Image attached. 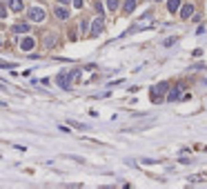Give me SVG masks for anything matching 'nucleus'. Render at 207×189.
I'll return each instance as SVG.
<instances>
[{
    "label": "nucleus",
    "instance_id": "obj_1",
    "mask_svg": "<svg viewBox=\"0 0 207 189\" xmlns=\"http://www.w3.org/2000/svg\"><path fill=\"white\" fill-rule=\"evenodd\" d=\"M80 76V69H71V71H65L56 76V82L60 85V89H71V82Z\"/></svg>",
    "mask_w": 207,
    "mask_h": 189
},
{
    "label": "nucleus",
    "instance_id": "obj_2",
    "mask_svg": "<svg viewBox=\"0 0 207 189\" xmlns=\"http://www.w3.org/2000/svg\"><path fill=\"white\" fill-rule=\"evenodd\" d=\"M27 18H29V22H42L45 20V9L42 7H31L27 11Z\"/></svg>",
    "mask_w": 207,
    "mask_h": 189
},
{
    "label": "nucleus",
    "instance_id": "obj_3",
    "mask_svg": "<svg viewBox=\"0 0 207 189\" xmlns=\"http://www.w3.org/2000/svg\"><path fill=\"white\" fill-rule=\"evenodd\" d=\"M102 29H105V20H102V16H98L96 20L91 22V27H89V36H91V38H96V36L102 33Z\"/></svg>",
    "mask_w": 207,
    "mask_h": 189
},
{
    "label": "nucleus",
    "instance_id": "obj_4",
    "mask_svg": "<svg viewBox=\"0 0 207 189\" xmlns=\"http://www.w3.org/2000/svg\"><path fill=\"white\" fill-rule=\"evenodd\" d=\"M34 47H36V38H31V36H27V38L20 40V49L22 51H31Z\"/></svg>",
    "mask_w": 207,
    "mask_h": 189
},
{
    "label": "nucleus",
    "instance_id": "obj_5",
    "mask_svg": "<svg viewBox=\"0 0 207 189\" xmlns=\"http://www.w3.org/2000/svg\"><path fill=\"white\" fill-rule=\"evenodd\" d=\"M194 11H196L194 5H183L181 7V20H189V18L194 16Z\"/></svg>",
    "mask_w": 207,
    "mask_h": 189
},
{
    "label": "nucleus",
    "instance_id": "obj_6",
    "mask_svg": "<svg viewBox=\"0 0 207 189\" xmlns=\"http://www.w3.org/2000/svg\"><path fill=\"white\" fill-rule=\"evenodd\" d=\"M181 89H183L181 85H176V87H174L172 91L167 93V100H169V102H174V100H178V98H181Z\"/></svg>",
    "mask_w": 207,
    "mask_h": 189
},
{
    "label": "nucleus",
    "instance_id": "obj_7",
    "mask_svg": "<svg viewBox=\"0 0 207 189\" xmlns=\"http://www.w3.org/2000/svg\"><path fill=\"white\" fill-rule=\"evenodd\" d=\"M7 2H9V9H11V11H22V9H25V5H22V0H7Z\"/></svg>",
    "mask_w": 207,
    "mask_h": 189
},
{
    "label": "nucleus",
    "instance_id": "obj_8",
    "mask_svg": "<svg viewBox=\"0 0 207 189\" xmlns=\"http://www.w3.org/2000/svg\"><path fill=\"white\" fill-rule=\"evenodd\" d=\"M54 14L58 16L60 20H67V18H69V11H67L65 7H56V9H54Z\"/></svg>",
    "mask_w": 207,
    "mask_h": 189
},
{
    "label": "nucleus",
    "instance_id": "obj_9",
    "mask_svg": "<svg viewBox=\"0 0 207 189\" xmlns=\"http://www.w3.org/2000/svg\"><path fill=\"white\" fill-rule=\"evenodd\" d=\"M167 9H169L172 14H176L178 9H181V0H167Z\"/></svg>",
    "mask_w": 207,
    "mask_h": 189
},
{
    "label": "nucleus",
    "instance_id": "obj_10",
    "mask_svg": "<svg viewBox=\"0 0 207 189\" xmlns=\"http://www.w3.org/2000/svg\"><path fill=\"white\" fill-rule=\"evenodd\" d=\"M14 31H16V33H27V31H29V22H18V25L14 27Z\"/></svg>",
    "mask_w": 207,
    "mask_h": 189
},
{
    "label": "nucleus",
    "instance_id": "obj_11",
    "mask_svg": "<svg viewBox=\"0 0 207 189\" xmlns=\"http://www.w3.org/2000/svg\"><path fill=\"white\" fill-rule=\"evenodd\" d=\"M167 87H169L167 82H161V85H156V87H154V91H152V96H154V93H158V91H161V96H163V93L167 91Z\"/></svg>",
    "mask_w": 207,
    "mask_h": 189
},
{
    "label": "nucleus",
    "instance_id": "obj_12",
    "mask_svg": "<svg viewBox=\"0 0 207 189\" xmlns=\"http://www.w3.org/2000/svg\"><path fill=\"white\" fill-rule=\"evenodd\" d=\"M136 9V0H127L125 2V14H131Z\"/></svg>",
    "mask_w": 207,
    "mask_h": 189
},
{
    "label": "nucleus",
    "instance_id": "obj_13",
    "mask_svg": "<svg viewBox=\"0 0 207 189\" xmlns=\"http://www.w3.org/2000/svg\"><path fill=\"white\" fill-rule=\"evenodd\" d=\"M176 40H178V36H169V38H165V40H163V47H172Z\"/></svg>",
    "mask_w": 207,
    "mask_h": 189
},
{
    "label": "nucleus",
    "instance_id": "obj_14",
    "mask_svg": "<svg viewBox=\"0 0 207 189\" xmlns=\"http://www.w3.org/2000/svg\"><path fill=\"white\" fill-rule=\"evenodd\" d=\"M107 9H109V11H116V9H118V0H107Z\"/></svg>",
    "mask_w": 207,
    "mask_h": 189
},
{
    "label": "nucleus",
    "instance_id": "obj_15",
    "mask_svg": "<svg viewBox=\"0 0 207 189\" xmlns=\"http://www.w3.org/2000/svg\"><path fill=\"white\" fill-rule=\"evenodd\" d=\"M0 67H2V69H11V67H16V65H14V62H5V60H2V62H0Z\"/></svg>",
    "mask_w": 207,
    "mask_h": 189
},
{
    "label": "nucleus",
    "instance_id": "obj_16",
    "mask_svg": "<svg viewBox=\"0 0 207 189\" xmlns=\"http://www.w3.org/2000/svg\"><path fill=\"white\" fill-rule=\"evenodd\" d=\"M71 125L76 127V129H80V131H85V129H87V125H80V122H71Z\"/></svg>",
    "mask_w": 207,
    "mask_h": 189
},
{
    "label": "nucleus",
    "instance_id": "obj_17",
    "mask_svg": "<svg viewBox=\"0 0 207 189\" xmlns=\"http://www.w3.org/2000/svg\"><path fill=\"white\" fill-rule=\"evenodd\" d=\"M45 42H47V47H51V45L56 42V38H51V36H49V38H47V40H45Z\"/></svg>",
    "mask_w": 207,
    "mask_h": 189
},
{
    "label": "nucleus",
    "instance_id": "obj_18",
    "mask_svg": "<svg viewBox=\"0 0 207 189\" xmlns=\"http://www.w3.org/2000/svg\"><path fill=\"white\" fill-rule=\"evenodd\" d=\"M74 7H76V9H82V0H74Z\"/></svg>",
    "mask_w": 207,
    "mask_h": 189
},
{
    "label": "nucleus",
    "instance_id": "obj_19",
    "mask_svg": "<svg viewBox=\"0 0 207 189\" xmlns=\"http://www.w3.org/2000/svg\"><path fill=\"white\" fill-rule=\"evenodd\" d=\"M58 2H60V5H69V2H71V0H58Z\"/></svg>",
    "mask_w": 207,
    "mask_h": 189
},
{
    "label": "nucleus",
    "instance_id": "obj_20",
    "mask_svg": "<svg viewBox=\"0 0 207 189\" xmlns=\"http://www.w3.org/2000/svg\"><path fill=\"white\" fill-rule=\"evenodd\" d=\"M154 2H161V0H154Z\"/></svg>",
    "mask_w": 207,
    "mask_h": 189
}]
</instances>
